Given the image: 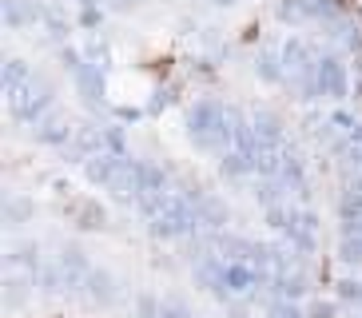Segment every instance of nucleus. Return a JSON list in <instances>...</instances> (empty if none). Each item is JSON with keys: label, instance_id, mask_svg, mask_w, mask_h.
<instances>
[{"label": "nucleus", "instance_id": "nucleus-30", "mask_svg": "<svg viewBox=\"0 0 362 318\" xmlns=\"http://www.w3.org/2000/svg\"><path fill=\"white\" fill-rule=\"evenodd\" d=\"M267 318H307V302H287V298H271Z\"/></svg>", "mask_w": 362, "mask_h": 318}, {"label": "nucleus", "instance_id": "nucleus-18", "mask_svg": "<svg viewBox=\"0 0 362 318\" xmlns=\"http://www.w3.org/2000/svg\"><path fill=\"white\" fill-rule=\"evenodd\" d=\"M287 183L279 179V175H271V179H255L251 183V199L263 207V211H271V207H279V203H287Z\"/></svg>", "mask_w": 362, "mask_h": 318}, {"label": "nucleus", "instance_id": "nucleus-33", "mask_svg": "<svg viewBox=\"0 0 362 318\" xmlns=\"http://www.w3.org/2000/svg\"><path fill=\"white\" fill-rule=\"evenodd\" d=\"M327 124L334 127V131H342V136H351L354 127H358V116H354L351 107H334V112L327 116Z\"/></svg>", "mask_w": 362, "mask_h": 318}, {"label": "nucleus", "instance_id": "nucleus-40", "mask_svg": "<svg viewBox=\"0 0 362 318\" xmlns=\"http://www.w3.org/2000/svg\"><path fill=\"white\" fill-rule=\"evenodd\" d=\"M144 0H107V8L112 12H132V8H139Z\"/></svg>", "mask_w": 362, "mask_h": 318}, {"label": "nucleus", "instance_id": "nucleus-5", "mask_svg": "<svg viewBox=\"0 0 362 318\" xmlns=\"http://www.w3.org/2000/svg\"><path fill=\"white\" fill-rule=\"evenodd\" d=\"M251 127H255V136H259L263 148H271V151L287 148V124H283L279 112H271V107H255V112H251Z\"/></svg>", "mask_w": 362, "mask_h": 318}, {"label": "nucleus", "instance_id": "nucleus-22", "mask_svg": "<svg viewBox=\"0 0 362 318\" xmlns=\"http://www.w3.org/2000/svg\"><path fill=\"white\" fill-rule=\"evenodd\" d=\"M330 36H334V44H339L342 52H351L354 60L362 56V28H358V20H354V16H342V20L330 28Z\"/></svg>", "mask_w": 362, "mask_h": 318}, {"label": "nucleus", "instance_id": "nucleus-3", "mask_svg": "<svg viewBox=\"0 0 362 318\" xmlns=\"http://www.w3.org/2000/svg\"><path fill=\"white\" fill-rule=\"evenodd\" d=\"M315 76H319L322 95H330V100H346L351 95V64L342 60L339 52H319Z\"/></svg>", "mask_w": 362, "mask_h": 318}, {"label": "nucleus", "instance_id": "nucleus-25", "mask_svg": "<svg viewBox=\"0 0 362 318\" xmlns=\"http://www.w3.org/2000/svg\"><path fill=\"white\" fill-rule=\"evenodd\" d=\"M33 215H36V203L28 199V195H8L4 199V227H24V223H33Z\"/></svg>", "mask_w": 362, "mask_h": 318}, {"label": "nucleus", "instance_id": "nucleus-24", "mask_svg": "<svg viewBox=\"0 0 362 318\" xmlns=\"http://www.w3.org/2000/svg\"><path fill=\"white\" fill-rule=\"evenodd\" d=\"M36 76H33V68L21 60V56H8L4 60V95H16L21 88H28Z\"/></svg>", "mask_w": 362, "mask_h": 318}, {"label": "nucleus", "instance_id": "nucleus-8", "mask_svg": "<svg viewBox=\"0 0 362 318\" xmlns=\"http://www.w3.org/2000/svg\"><path fill=\"white\" fill-rule=\"evenodd\" d=\"M279 179L287 183L291 195H307L310 191V175H307V163H303V155H298L295 148H283L279 151Z\"/></svg>", "mask_w": 362, "mask_h": 318}, {"label": "nucleus", "instance_id": "nucleus-41", "mask_svg": "<svg viewBox=\"0 0 362 318\" xmlns=\"http://www.w3.org/2000/svg\"><path fill=\"white\" fill-rule=\"evenodd\" d=\"M144 116V107H116V119H124V124H128V119H139Z\"/></svg>", "mask_w": 362, "mask_h": 318}, {"label": "nucleus", "instance_id": "nucleus-34", "mask_svg": "<svg viewBox=\"0 0 362 318\" xmlns=\"http://www.w3.org/2000/svg\"><path fill=\"white\" fill-rule=\"evenodd\" d=\"M160 314H163V298L136 295V318H160Z\"/></svg>", "mask_w": 362, "mask_h": 318}, {"label": "nucleus", "instance_id": "nucleus-7", "mask_svg": "<svg viewBox=\"0 0 362 318\" xmlns=\"http://www.w3.org/2000/svg\"><path fill=\"white\" fill-rule=\"evenodd\" d=\"M279 52H283V64H287V80L298 72H307V68H315V60H319V48L310 40H303V36H295V32L279 44Z\"/></svg>", "mask_w": 362, "mask_h": 318}, {"label": "nucleus", "instance_id": "nucleus-35", "mask_svg": "<svg viewBox=\"0 0 362 318\" xmlns=\"http://www.w3.org/2000/svg\"><path fill=\"white\" fill-rule=\"evenodd\" d=\"M307 318H339V302H334V298H310Z\"/></svg>", "mask_w": 362, "mask_h": 318}, {"label": "nucleus", "instance_id": "nucleus-16", "mask_svg": "<svg viewBox=\"0 0 362 318\" xmlns=\"http://www.w3.org/2000/svg\"><path fill=\"white\" fill-rule=\"evenodd\" d=\"M72 84H76V92L84 95L88 107H104V68L84 64V68L72 76Z\"/></svg>", "mask_w": 362, "mask_h": 318}, {"label": "nucleus", "instance_id": "nucleus-27", "mask_svg": "<svg viewBox=\"0 0 362 318\" xmlns=\"http://www.w3.org/2000/svg\"><path fill=\"white\" fill-rule=\"evenodd\" d=\"M72 215H76V227L80 231H104V223H107V215H104V207L100 203H72Z\"/></svg>", "mask_w": 362, "mask_h": 318}, {"label": "nucleus", "instance_id": "nucleus-29", "mask_svg": "<svg viewBox=\"0 0 362 318\" xmlns=\"http://www.w3.org/2000/svg\"><path fill=\"white\" fill-rule=\"evenodd\" d=\"M339 263L342 266L362 263V235H339Z\"/></svg>", "mask_w": 362, "mask_h": 318}, {"label": "nucleus", "instance_id": "nucleus-17", "mask_svg": "<svg viewBox=\"0 0 362 318\" xmlns=\"http://www.w3.org/2000/svg\"><path fill=\"white\" fill-rule=\"evenodd\" d=\"M112 195L124 203H139V159H124V167H119L116 183H112Z\"/></svg>", "mask_w": 362, "mask_h": 318}, {"label": "nucleus", "instance_id": "nucleus-10", "mask_svg": "<svg viewBox=\"0 0 362 318\" xmlns=\"http://www.w3.org/2000/svg\"><path fill=\"white\" fill-rule=\"evenodd\" d=\"M251 72H255L263 84H287V64H283L279 44H263V48L251 56Z\"/></svg>", "mask_w": 362, "mask_h": 318}, {"label": "nucleus", "instance_id": "nucleus-15", "mask_svg": "<svg viewBox=\"0 0 362 318\" xmlns=\"http://www.w3.org/2000/svg\"><path fill=\"white\" fill-rule=\"evenodd\" d=\"M124 159H128V155H112V151H100V155H92V159L84 163L88 183H92V187H112V183H116V175H119V167H124Z\"/></svg>", "mask_w": 362, "mask_h": 318}, {"label": "nucleus", "instance_id": "nucleus-21", "mask_svg": "<svg viewBox=\"0 0 362 318\" xmlns=\"http://www.w3.org/2000/svg\"><path fill=\"white\" fill-rule=\"evenodd\" d=\"M215 167H219V175H223V179H255V167H251V155H243L239 148L223 151Z\"/></svg>", "mask_w": 362, "mask_h": 318}, {"label": "nucleus", "instance_id": "nucleus-39", "mask_svg": "<svg viewBox=\"0 0 362 318\" xmlns=\"http://www.w3.org/2000/svg\"><path fill=\"white\" fill-rule=\"evenodd\" d=\"M160 318H199V314H195L183 298H163V314Z\"/></svg>", "mask_w": 362, "mask_h": 318}, {"label": "nucleus", "instance_id": "nucleus-36", "mask_svg": "<svg viewBox=\"0 0 362 318\" xmlns=\"http://www.w3.org/2000/svg\"><path fill=\"white\" fill-rule=\"evenodd\" d=\"M44 28H48V36H52L60 48L68 44V20L60 16V12H48V20H44Z\"/></svg>", "mask_w": 362, "mask_h": 318}, {"label": "nucleus", "instance_id": "nucleus-9", "mask_svg": "<svg viewBox=\"0 0 362 318\" xmlns=\"http://www.w3.org/2000/svg\"><path fill=\"white\" fill-rule=\"evenodd\" d=\"M84 295L92 307H116V298H119V286H116V275L107 271V266H92V275L84 278Z\"/></svg>", "mask_w": 362, "mask_h": 318}, {"label": "nucleus", "instance_id": "nucleus-32", "mask_svg": "<svg viewBox=\"0 0 362 318\" xmlns=\"http://www.w3.org/2000/svg\"><path fill=\"white\" fill-rule=\"evenodd\" d=\"M76 24L84 32H96L100 24H104V8H100V4H80V8H76Z\"/></svg>", "mask_w": 362, "mask_h": 318}, {"label": "nucleus", "instance_id": "nucleus-42", "mask_svg": "<svg viewBox=\"0 0 362 318\" xmlns=\"http://www.w3.org/2000/svg\"><path fill=\"white\" fill-rule=\"evenodd\" d=\"M351 139H354V143H362V119H358V127L351 131Z\"/></svg>", "mask_w": 362, "mask_h": 318}, {"label": "nucleus", "instance_id": "nucleus-2", "mask_svg": "<svg viewBox=\"0 0 362 318\" xmlns=\"http://www.w3.org/2000/svg\"><path fill=\"white\" fill-rule=\"evenodd\" d=\"M52 84L48 80H40L36 76L28 88H21L16 95H8V112H12V119H21V124H28V127H36L44 116H52Z\"/></svg>", "mask_w": 362, "mask_h": 318}, {"label": "nucleus", "instance_id": "nucleus-26", "mask_svg": "<svg viewBox=\"0 0 362 318\" xmlns=\"http://www.w3.org/2000/svg\"><path fill=\"white\" fill-rule=\"evenodd\" d=\"M334 302L339 307H362V275H339L334 278Z\"/></svg>", "mask_w": 362, "mask_h": 318}, {"label": "nucleus", "instance_id": "nucleus-37", "mask_svg": "<svg viewBox=\"0 0 362 318\" xmlns=\"http://www.w3.org/2000/svg\"><path fill=\"white\" fill-rule=\"evenodd\" d=\"M84 56H88V64H96V68H104V72H107V60H112V56H107V44L104 40H88L84 44Z\"/></svg>", "mask_w": 362, "mask_h": 318}, {"label": "nucleus", "instance_id": "nucleus-31", "mask_svg": "<svg viewBox=\"0 0 362 318\" xmlns=\"http://www.w3.org/2000/svg\"><path fill=\"white\" fill-rule=\"evenodd\" d=\"M104 151H112V155H128V136H124V124H104Z\"/></svg>", "mask_w": 362, "mask_h": 318}, {"label": "nucleus", "instance_id": "nucleus-38", "mask_svg": "<svg viewBox=\"0 0 362 318\" xmlns=\"http://www.w3.org/2000/svg\"><path fill=\"white\" fill-rule=\"evenodd\" d=\"M171 100H175V84H160L156 92H151V100H148V107H144V112H160V107H168Z\"/></svg>", "mask_w": 362, "mask_h": 318}, {"label": "nucleus", "instance_id": "nucleus-4", "mask_svg": "<svg viewBox=\"0 0 362 318\" xmlns=\"http://www.w3.org/2000/svg\"><path fill=\"white\" fill-rule=\"evenodd\" d=\"M100 151H104V124H80L72 143H68L60 155H64L68 163H88V159L100 155Z\"/></svg>", "mask_w": 362, "mask_h": 318}, {"label": "nucleus", "instance_id": "nucleus-20", "mask_svg": "<svg viewBox=\"0 0 362 318\" xmlns=\"http://www.w3.org/2000/svg\"><path fill=\"white\" fill-rule=\"evenodd\" d=\"M33 275H21V271H8L4 275V307L8 310H21L24 302H28V295H33Z\"/></svg>", "mask_w": 362, "mask_h": 318}, {"label": "nucleus", "instance_id": "nucleus-1", "mask_svg": "<svg viewBox=\"0 0 362 318\" xmlns=\"http://www.w3.org/2000/svg\"><path fill=\"white\" fill-rule=\"evenodd\" d=\"M148 235H151V239L171 243V239H199V235H207V231H203L199 207H195V203H187L183 195H171L168 207H163V211L148 223Z\"/></svg>", "mask_w": 362, "mask_h": 318}, {"label": "nucleus", "instance_id": "nucleus-19", "mask_svg": "<svg viewBox=\"0 0 362 318\" xmlns=\"http://www.w3.org/2000/svg\"><path fill=\"white\" fill-rule=\"evenodd\" d=\"M199 219H203V231L207 235H219V231H227L231 211H227V203L219 199V195H207V199L199 203Z\"/></svg>", "mask_w": 362, "mask_h": 318}, {"label": "nucleus", "instance_id": "nucleus-28", "mask_svg": "<svg viewBox=\"0 0 362 318\" xmlns=\"http://www.w3.org/2000/svg\"><path fill=\"white\" fill-rule=\"evenodd\" d=\"M275 20L279 24H307V0H275Z\"/></svg>", "mask_w": 362, "mask_h": 318}, {"label": "nucleus", "instance_id": "nucleus-11", "mask_svg": "<svg viewBox=\"0 0 362 318\" xmlns=\"http://www.w3.org/2000/svg\"><path fill=\"white\" fill-rule=\"evenodd\" d=\"M4 263H8V271H21V275H40V243H33V239H16V243H8V251H4Z\"/></svg>", "mask_w": 362, "mask_h": 318}, {"label": "nucleus", "instance_id": "nucleus-6", "mask_svg": "<svg viewBox=\"0 0 362 318\" xmlns=\"http://www.w3.org/2000/svg\"><path fill=\"white\" fill-rule=\"evenodd\" d=\"M56 266L64 271L68 278V290H84V278L92 275V263H88V254L80 243H64L60 254H56Z\"/></svg>", "mask_w": 362, "mask_h": 318}, {"label": "nucleus", "instance_id": "nucleus-43", "mask_svg": "<svg viewBox=\"0 0 362 318\" xmlns=\"http://www.w3.org/2000/svg\"><path fill=\"white\" fill-rule=\"evenodd\" d=\"M80 4H100V0H80Z\"/></svg>", "mask_w": 362, "mask_h": 318}, {"label": "nucleus", "instance_id": "nucleus-12", "mask_svg": "<svg viewBox=\"0 0 362 318\" xmlns=\"http://www.w3.org/2000/svg\"><path fill=\"white\" fill-rule=\"evenodd\" d=\"M72 136H76V127L68 124V116H56V112H52V116H44L40 124L33 127L36 143H44V148H60V151L72 143Z\"/></svg>", "mask_w": 362, "mask_h": 318}, {"label": "nucleus", "instance_id": "nucleus-23", "mask_svg": "<svg viewBox=\"0 0 362 318\" xmlns=\"http://www.w3.org/2000/svg\"><path fill=\"white\" fill-rule=\"evenodd\" d=\"M346 12H342L339 0H307V24H322V28H334Z\"/></svg>", "mask_w": 362, "mask_h": 318}, {"label": "nucleus", "instance_id": "nucleus-14", "mask_svg": "<svg viewBox=\"0 0 362 318\" xmlns=\"http://www.w3.org/2000/svg\"><path fill=\"white\" fill-rule=\"evenodd\" d=\"M307 290H310V275L303 271V266H295V271H275V278H271V298L303 302Z\"/></svg>", "mask_w": 362, "mask_h": 318}, {"label": "nucleus", "instance_id": "nucleus-13", "mask_svg": "<svg viewBox=\"0 0 362 318\" xmlns=\"http://www.w3.org/2000/svg\"><path fill=\"white\" fill-rule=\"evenodd\" d=\"M48 4L44 0H4V24L8 28H28V24L48 20Z\"/></svg>", "mask_w": 362, "mask_h": 318}]
</instances>
